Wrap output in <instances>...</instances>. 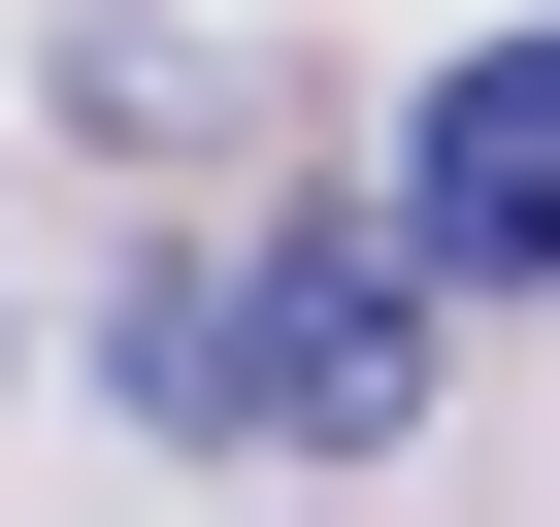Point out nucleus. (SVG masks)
<instances>
[{"instance_id":"f257e3e1","label":"nucleus","mask_w":560,"mask_h":527,"mask_svg":"<svg viewBox=\"0 0 560 527\" xmlns=\"http://www.w3.org/2000/svg\"><path fill=\"white\" fill-rule=\"evenodd\" d=\"M198 429H264V461H396V429H429V264H396L363 198H298L264 264H198Z\"/></svg>"},{"instance_id":"f03ea898","label":"nucleus","mask_w":560,"mask_h":527,"mask_svg":"<svg viewBox=\"0 0 560 527\" xmlns=\"http://www.w3.org/2000/svg\"><path fill=\"white\" fill-rule=\"evenodd\" d=\"M396 264H429V297H560V34H462V67H429Z\"/></svg>"}]
</instances>
